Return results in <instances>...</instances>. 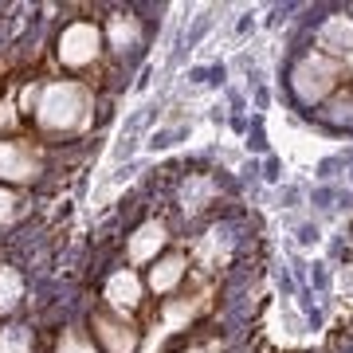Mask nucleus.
Segmentation results:
<instances>
[{
  "label": "nucleus",
  "mask_w": 353,
  "mask_h": 353,
  "mask_svg": "<svg viewBox=\"0 0 353 353\" xmlns=\"http://www.w3.org/2000/svg\"><path fill=\"white\" fill-rule=\"evenodd\" d=\"M90 334H94V341H99L106 353H134L138 341H141V334L130 326V318H118L114 310H106V306H99V310L90 314Z\"/></svg>",
  "instance_id": "39448f33"
},
{
  "label": "nucleus",
  "mask_w": 353,
  "mask_h": 353,
  "mask_svg": "<svg viewBox=\"0 0 353 353\" xmlns=\"http://www.w3.org/2000/svg\"><path fill=\"white\" fill-rule=\"evenodd\" d=\"M20 294H24L20 275H16L12 267H0V314H8V310L20 303Z\"/></svg>",
  "instance_id": "9d476101"
},
{
  "label": "nucleus",
  "mask_w": 353,
  "mask_h": 353,
  "mask_svg": "<svg viewBox=\"0 0 353 353\" xmlns=\"http://www.w3.org/2000/svg\"><path fill=\"white\" fill-rule=\"evenodd\" d=\"M16 204H20V201H16V192L0 185V224H8V220L16 216Z\"/></svg>",
  "instance_id": "4468645a"
},
{
  "label": "nucleus",
  "mask_w": 353,
  "mask_h": 353,
  "mask_svg": "<svg viewBox=\"0 0 353 353\" xmlns=\"http://www.w3.org/2000/svg\"><path fill=\"white\" fill-rule=\"evenodd\" d=\"M350 12H353V8H350Z\"/></svg>",
  "instance_id": "f3484780"
},
{
  "label": "nucleus",
  "mask_w": 353,
  "mask_h": 353,
  "mask_svg": "<svg viewBox=\"0 0 353 353\" xmlns=\"http://www.w3.org/2000/svg\"><path fill=\"white\" fill-rule=\"evenodd\" d=\"M318 55L334 59L338 67H345V75H353V16L338 12L322 20V28H318Z\"/></svg>",
  "instance_id": "20e7f679"
},
{
  "label": "nucleus",
  "mask_w": 353,
  "mask_h": 353,
  "mask_svg": "<svg viewBox=\"0 0 353 353\" xmlns=\"http://www.w3.org/2000/svg\"><path fill=\"white\" fill-rule=\"evenodd\" d=\"M4 126H16V114H12V102H0V130Z\"/></svg>",
  "instance_id": "2eb2a0df"
},
{
  "label": "nucleus",
  "mask_w": 353,
  "mask_h": 353,
  "mask_svg": "<svg viewBox=\"0 0 353 353\" xmlns=\"http://www.w3.org/2000/svg\"><path fill=\"white\" fill-rule=\"evenodd\" d=\"M99 55H102V32L94 24L79 20V24L63 28V36H59V59H63V67L87 71V67H94Z\"/></svg>",
  "instance_id": "7ed1b4c3"
},
{
  "label": "nucleus",
  "mask_w": 353,
  "mask_h": 353,
  "mask_svg": "<svg viewBox=\"0 0 353 353\" xmlns=\"http://www.w3.org/2000/svg\"><path fill=\"white\" fill-rule=\"evenodd\" d=\"M165 224L161 220H150V224H141L134 236H130V263H150L157 259V252L165 248Z\"/></svg>",
  "instance_id": "6e6552de"
},
{
  "label": "nucleus",
  "mask_w": 353,
  "mask_h": 353,
  "mask_svg": "<svg viewBox=\"0 0 353 353\" xmlns=\"http://www.w3.org/2000/svg\"><path fill=\"white\" fill-rule=\"evenodd\" d=\"M185 353H220V350H212V345H196V350H185Z\"/></svg>",
  "instance_id": "dca6fc26"
},
{
  "label": "nucleus",
  "mask_w": 353,
  "mask_h": 353,
  "mask_svg": "<svg viewBox=\"0 0 353 353\" xmlns=\"http://www.w3.org/2000/svg\"><path fill=\"white\" fill-rule=\"evenodd\" d=\"M55 353H99V345H94L87 334H79V330H67L63 338H59V345H55Z\"/></svg>",
  "instance_id": "f8f14e48"
},
{
  "label": "nucleus",
  "mask_w": 353,
  "mask_h": 353,
  "mask_svg": "<svg viewBox=\"0 0 353 353\" xmlns=\"http://www.w3.org/2000/svg\"><path fill=\"white\" fill-rule=\"evenodd\" d=\"M141 306V279L134 271H118L106 283V310H114L118 318H130Z\"/></svg>",
  "instance_id": "0eeeda50"
},
{
  "label": "nucleus",
  "mask_w": 353,
  "mask_h": 353,
  "mask_svg": "<svg viewBox=\"0 0 353 353\" xmlns=\"http://www.w3.org/2000/svg\"><path fill=\"white\" fill-rule=\"evenodd\" d=\"M39 173V150L28 138H4L0 141V181L20 185Z\"/></svg>",
  "instance_id": "423d86ee"
},
{
  "label": "nucleus",
  "mask_w": 353,
  "mask_h": 353,
  "mask_svg": "<svg viewBox=\"0 0 353 353\" xmlns=\"http://www.w3.org/2000/svg\"><path fill=\"white\" fill-rule=\"evenodd\" d=\"M341 79H350V75H345V67H338L334 59H326V55L310 51V55H303V59H299V67L290 71V87H294L299 102L318 106V102H326L330 94H338Z\"/></svg>",
  "instance_id": "f03ea898"
},
{
  "label": "nucleus",
  "mask_w": 353,
  "mask_h": 353,
  "mask_svg": "<svg viewBox=\"0 0 353 353\" xmlns=\"http://www.w3.org/2000/svg\"><path fill=\"white\" fill-rule=\"evenodd\" d=\"M185 271H189V255H165V259H157V267L150 271V290L153 294H169V290L185 279Z\"/></svg>",
  "instance_id": "1a4fd4ad"
},
{
  "label": "nucleus",
  "mask_w": 353,
  "mask_h": 353,
  "mask_svg": "<svg viewBox=\"0 0 353 353\" xmlns=\"http://www.w3.org/2000/svg\"><path fill=\"white\" fill-rule=\"evenodd\" d=\"M322 118H326V122H350V126H353V90L334 94V102L322 110Z\"/></svg>",
  "instance_id": "9b49d317"
},
{
  "label": "nucleus",
  "mask_w": 353,
  "mask_h": 353,
  "mask_svg": "<svg viewBox=\"0 0 353 353\" xmlns=\"http://www.w3.org/2000/svg\"><path fill=\"white\" fill-rule=\"evenodd\" d=\"M87 114H90V90L75 79L48 83L36 99V122L48 134H71L87 122Z\"/></svg>",
  "instance_id": "f257e3e1"
},
{
  "label": "nucleus",
  "mask_w": 353,
  "mask_h": 353,
  "mask_svg": "<svg viewBox=\"0 0 353 353\" xmlns=\"http://www.w3.org/2000/svg\"><path fill=\"white\" fill-rule=\"evenodd\" d=\"M110 32H114V48H122V39H138V24L134 20H122V16H114L110 20Z\"/></svg>",
  "instance_id": "ddd939ff"
}]
</instances>
